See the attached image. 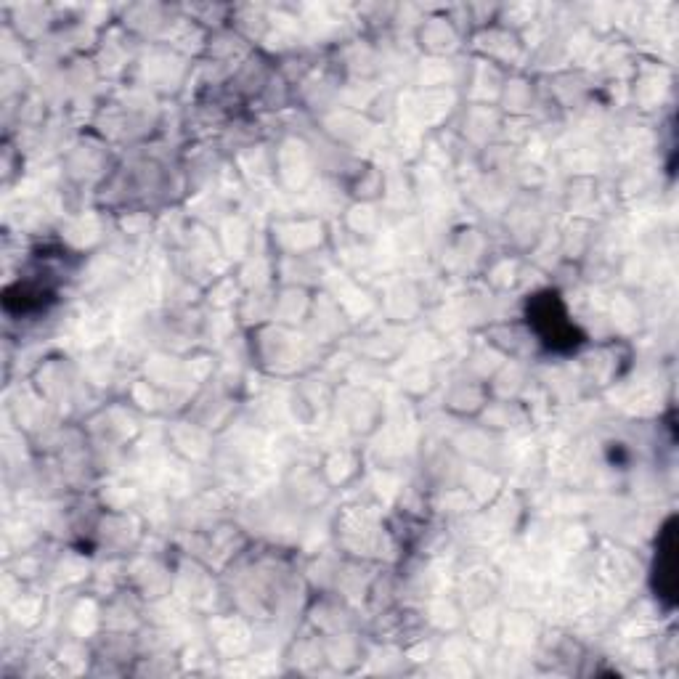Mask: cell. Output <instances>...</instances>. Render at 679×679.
Listing matches in <instances>:
<instances>
[{"label":"cell","instance_id":"cell-2","mask_svg":"<svg viewBox=\"0 0 679 679\" xmlns=\"http://www.w3.org/2000/svg\"><path fill=\"white\" fill-rule=\"evenodd\" d=\"M658 597H666V603L674 605V592H677V560H674V520L664 528L661 539V552H658Z\"/></svg>","mask_w":679,"mask_h":679},{"label":"cell","instance_id":"cell-1","mask_svg":"<svg viewBox=\"0 0 679 679\" xmlns=\"http://www.w3.org/2000/svg\"><path fill=\"white\" fill-rule=\"evenodd\" d=\"M555 295H547V298L536 300L534 303V324L539 327L542 337L550 345H560V340H565V345H573L576 340L573 337V327L565 321L563 308H557V313H552V306H555Z\"/></svg>","mask_w":679,"mask_h":679}]
</instances>
